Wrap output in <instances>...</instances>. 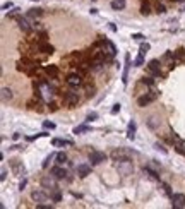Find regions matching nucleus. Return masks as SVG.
<instances>
[{
    "mask_svg": "<svg viewBox=\"0 0 185 209\" xmlns=\"http://www.w3.org/2000/svg\"><path fill=\"white\" fill-rule=\"evenodd\" d=\"M115 168L120 175H132V171H134V163H132V159L130 158H122V159H115Z\"/></svg>",
    "mask_w": 185,
    "mask_h": 209,
    "instance_id": "obj_1",
    "label": "nucleus"
},
{
    "mask_svg": "<svg viewBox=\"0 0 185 209\" xmlns=\"http://www.w3.org/2000/svg\"><path fill=\"white\" fill-rule=\"evenodd\" d=\"M156 98H158V93H156V91H146V93L137 100V105H139L141 108H144V106H147L149 103L156 101Z\"/></svg>",
    "mask_w": 185,
    "mask_h": 209,
    "instance_id": "obj_2",
    "label": "nucleus"
},
{
    "mask_svg": "<svg viewBox=\"0 0 185 209\" xmlns=\"http://www.w3.org/2000/svg\"><path fill=\"white\" fill-rule=\"evenodd\" d=\"M147 70L151 72V76L153 77H163V74H161V60H151L149 63H147Z\"/></svg>",
    "mask_w": 185,
    "mask_h": 209,
    "instance_id": "obj_3",
    "label": "nucleus"
},
{
    "mask_svg": "<svg viewBox=\"0 0 185 209\" xmlns=\"http://www.w3.org/2000/svg\"><path fill=\"white\" fill-rule=\"evenodd\" d=\"M170 139H171V142H173V148H175L176 153H178V154H185V141L180 139L175 132H171Z\"/></svg>",
    "mask_w": 185,
    "mask_h": 209,
    "instance_id": "obj_4",
    "label": "nucleus"
},
{
    "mask_svg": "<svg viewBox=\"0 0 185 209\" xmlns=\"http://www.w3.org/2000/svg\"><path fill=\"white\" fill-rule=\"evenodd\" d=\"M65 82H67L70 88H79V86L82 84V76L77 74V72H76V74H69L67 79H65Z\"/></svg>",
    "mask_w": 185,
    "mask_h": 209,
    "instance_id": "obj_5",
    "label": "nucleus"
},
{
    "mask_svg": "<svg viewBox=\"0 0 185 209\" xmlns=\"http://www.w3.org/2000/svg\"><path fill=\"white\" fill-rule=\"evenodd\" d=\"M106 154L105 153H101V151H93L91 154H89V161H91V165H99V163H103V161H106Z\"/></svg>",
    "mask_w": 185,
    "mask_h": 209,
    "instance_id": "obj_6",
    "label": "nucleus"
},
{
    "mask_svg": "<svg viewBox=\"0 0 185 209\" xmlns=\"http://www.w3.org/2000/svg\"><path fill=\"white\" fill-rule=\"evenodd\" d=\"M64 101H65V105H69V106H76V105L79 103L77 93H74V91H65V94H64Z\"/></svg>",
    "mask_w": 185,
    "mask_h": 209,
    "instance_id": "obj_7",
    "label": "nucleus"
},
{
    "mask_svg": "<svg viewBox=\"0 0 185 209\" xmlns=\"http://www.w3.org/2000/svg\"><path fill=\"white\" fill-rule=\"evenodd\" d=\"M170 199H171V206H173L175 209L185 208V195L184 194H173Z\"/></svg>",
    "mask_w": 185,
    "mask_h": 209,
    "instance_id": "obj_8",
    "label": "nucleus"
},
{
    "mask_svg": "<svg viewBox=\"0 0 185 209\" xmlns=\"http://www.w3.org/2000/svg\"><path fill=\"white\" fill-rule=\"evenodd\" d=\"M36 50L41 51V53H45V55H51L53 53V46L50 45V43H46V41H36Z\"/></svg>",
    "mask_w": 185,
    "mask_h": 209,
    "instance_id": "obj_9",
    "label": "nucleus"
},
{
    "mask_svg": "<svg viewBox=\"0 0 185 209\" xmlns=\"http://www.w3.org/2000/svg\"><path fill=\"white\" fill-rule=\"evenodd\" d=\"M31 197L34 202H38V204H43V202H46L48 200V195L43 192V190H34L33 194H31Z\"/></svg>",
    "mask_w": 185,
    "mask_h": 209,
    "instance_id": "obj_10",
    "label": "nucleus"
},
{
    "mask_svg": "<svg viewBox=\"0 0 185 209\" xmlns=\"http://www.w3.org/2000/svg\"><path fill=\"white\" fill-rule=\"evenodd\" d=\"M50 173H51V175H53V177H55L57 180L65 178V177H67V170H65V168H62V165H59V166H53Z\"/></svg>",
    "mask_w": 185,
    "mask_h": 209,
    "instance_id": "obj_11",
    "label": "nucleus"
},
{
    "mask_svg": "<svg viewBox=\"0 0 185 209\" xmlns=\"http://www.w3.org/2000/svg\"><path fill=\"white\" fill-rule=\"evenodd\" d=\"M17 22H19V29L24 31V33H29V31L33 29V24H31L26 17H17Z\"/></svg>",
    "mask_w": 185,
    "mask_h": 209,
    "instance_id": "obj_12",
    "label": "nucleus"
},
{
    "mask_svg": "<svg viewBox=\"0 0 185 209\" xmlns=\"http://www.w3.org/2000/svg\"><path fill=\"white\" fill-rule=\"evenodd\" d=\"M41 185H43L45 189H50V190L57 189V183H55V177H53V175H51V177H45V178L41 180Z\"/></svg>",
    "mask_w": 185,
    "mask_h": 209,
    "instance_id": "obj_13",
    "label": "nucleus"
},
{
    "mask_svg": "<svg viewBox=\"0 0 185 209\" xmlns=\"http://www.w3.org/2000/svg\"><path fill=\"white\" fill-rule=\"evenodd\" d=\"M111 158H113V159L130 158V151H127V149H115L113 153H111Z\"/></svg>",
    "mask_w": 185,
    "mask_h": 209,
    "instance_id": "obj_14",
    "label": "nucleus"
},
{
    "mask_svg": "<svg viewBox=\"0 0 185 209\" xmlns=\"http://www.w3.org/2000/svg\"><path fill=\"white\" fill-rule=\"evenodd\" d=\"M77 175L81 177V178L91 175V166H89V165H79L77 166Z\"/></svg>",
    "mask_w": 185,
    "mask_h": 209,
    "instance_id": "obj_15",
    "label": "nucleus"
},
{
    "mask_svg": "<svg viewBox=\"0 0 185 209\" xmlns=\"http://www.w3.org/2000/svg\"><path fill=\"white\" fill-rule=\"evenodd\" d=\"M129 67H130V55L127 53L125 55V70H124V76H122V82L127 84V81H129Z\"/></svg>",
    "mask_w": 185,
    "mask_h": 209,
    "instance_id": "obj_16",
    "label": "nucleus"
},
{
    "mask_svg": "<svg viewBox=\"0 0 185 209\" xmlns=\"http://www.w3.org/2000/svg\"><path fill=\"white\" fill-rule=\"evenodd\" d=\"M51 146H53V148H64V146H72V141H67V139H53V141H51Z\"/></svg>",
    "mask_w": 185,
    "mask_h": 209,
    "instance_id": "obj_17",
    "label": "nucleus"
},
{
    "mask_svg": "<svg viewBox=\"0 0 185 209\" xmlns=\"http://www.w3.org/2000/svg\"><path fill=\"white\" fill-rule=\"evenodd\" d=\"M45 72L48 74L51 79H55V77L59 76V67H57V65H46V67H45Z\"/></svg>",
    "mask_w": 185,
    "mask_h": 209,
    "instance_id": "obj_18",
    "label": "nucleus"
},
{
    "mask_svg": "<svg viewBox=\"0 0 185 209\" xmlns=\"http://www.w3.org/2000/svg\"><path fill=\"white\" fill-rule=\"evenodd\" d=\"M127 137L130 141H134L136 139V122L132 120L130 123H129V130H127Z\"/></svg>",
    "mask_w": 185,
    "mask_h": 209,
    "instance_id": "obj_19",
    "label": "nucleus"
},
{
    "mask_svg": "<svg viewBox=\"0 0 185 209\" xmlns=\"http://www.w3.org/2000/svg\"><path fill=\"white\" fill-rule=\"evenodd\" d=\"M111 9L113 10L125 9V0H111Z\"/></svg>",
    "mask_w": 185,
    "mask_h": 209,
    "instance_id": "obj_20",
    "label": "nucleus"
},
{
    "mask_svg": "<svg viewBox=\"0 0 185 209\" xmlns=\"http://www.w3.org/2000/svg\"><path fill=\"white\" fill-rule=\"evenodd\" d=\"M159 123H161V122H159V118H158V117H151V118L147 120V127H149V129H158V127H159Z\"/></svg>",
    "mask_w": 185,
    "mask_h": 209,
    "instance_id": "obj_21",
    "label": "nucleus"
},
{
    "mask_svg": "<svg viewBox=\"0 0 185 209\" xmlns=\"http://www.w3.org/2000/svg\"><path fill=\"white\" fill-rule=\"evenodd\" d=\"M50 197H51V200H55V202H60V200H62V194H60L59 187L53 189V190H50Z\"/></svg>",
    "mask_w": 185,
    "mask_h": 209,
    "instance_id": "obj_22",
    "label": "nucleus"
},
{
    "mask_svg": "<svg viewBox=\"0 0 185 209\" xmlns=\"http://www.w3.org/2000/svg\"><path fill=\"white\" fill-rule=\"evenodd\" d=\"M2 100L4 101H10L12 100V91L9 88H2Z\"/></svg>",
    "mask_w": 185,
    "mask_h": 209,
    "instance_id": "obj_23",
    "label": "nucleus"
},
{
    "mask_svg": "<svg viewBox=\"0 0 185 209\" xmlns=\"http://www.w3.org/2000/svg\"><path fill=\"white\" fill-rule=\"evenodd\" d=\"M43 16V9H29L28 10V17H41Z\"/></svg>",
    "mask_w": 185,
    "mask_h": 209,
    "instance_id": "obj_24",
    "label": "nucleus"
},
{
    "mask_svg": "<svg viewBox=\"0 0 185 209\" xmlns=\"http://www.w3.org/2000/svg\"><path fill=\"white\" fill-rule=\"evenodd\" d=\"M55 159H57V165H65L67 163V154L65 153H59L55 156Z\"/></svg>",
    "mask_w": 185,
    "mask_h": 209,
    "instance_id": "obj_25",
    "label": "nucleus"
},
{
    "mask_svg": "<svg viewBox=\"0 0 185 209\" xmlns=\"http://www.w3.org/2000/svg\"><path fill=\"white\" fill-rule=\"evenodd\" d=\"M144 171H146V173H147V175H149V177H151V178H154V180H159V175L156 173L154 170H151V168H149V166H146V168H144Z\"/></svg>",
    "mask_w": 185,
    "mask_h": 209,
    "instance_id": "obj_26",
    "label": "nucleus"
},
{
    "mask_svg": "<svg viewBox=\"0 0 185 209\" xmlns=\"http://www.w3.org/2000/svg\"><path fill=\"white\" fill-rule=\"evenodd\" d=\"M84 132H89V127L88 125H79L74 129V134H84Z\"/></svg>",
    "mask_w": 185,
    "mask_h": 209,
    "instance_id": "obj_27",
    "label": "nucleus"
},
{
    "mask_svg": "<svg viewBox=\"0 0 185 209\" xmlns=\"http://www.w3.org/2000/svg\"><path fill=\"white\" fill-rule=\"evenodd\" d=\"M134 65H136V67L144 65V55H142V53H139V55H137V58L134 60Z\"/></svg>",
    "mask_w": 185,
    "mask_h": 209,
    "instance_id": "obj_28",
    "label": "nucleus"
},
{
    "mask_svg": "<svg viewBox=\"0 0 185 209\" xmlns=\"http://www.w3.org/2000/svg\"><path fill=\"white\" fill-rule=\"evenodd\" d=\"M185 57V50L184 48H178V50L175 51V60H182Z\"/></svg>",
    "mask_w": 185,
    "mask_h": 209,
    "instance_id": "obj_29",
    "label": "nucleus"
},
{
    "mask_svg": "<svg viewBox=\"0 0 185 209\" xmlns=\"http://www.w3.org/2000/svg\"><path fill=\"white\" fill-rule=\"evenodd\" d=\"M142 84H144V86H149V88H153V84H154V77H144V79H142Z\"/></svg>",
    "mask_w": 185,
    "mask_h": 209,
    "instance_id": "obj_30",
    "label": "nucleus"
},
{
    "mask_svg": "<svg viewBox=\"0 0 185 209\" xmlns=\"http://www.w3.org/2000/svg\"><path fill=\"white\" fill-rule=\"evenodd\" d=\"M141 14H142V16H149V14H151V7H149V5H142V7H141Z\"/></svg>",
    "mask_w": 185,
    "mask_h": 209,
    "instance_id": "obj_31",
    "label": "nucleus"
},
{
    "mask_svg": "<svg viewBox=\"0 0 185 209\" xmlns=\"http://www.w3.org/2000/svg\"><path fill=\"white\" fill-rule=\"evenodd\" d=\"M149 48H151V46H149V43H142V45H141V51H139V53L146 55L147 51H149Z\"/></svg>",
    "mask_w": 185,
    "mask_h": 209,
    "instance_id": "obj_32",
    "label": "nucleus"
},
{
    "mask_svg": "<svg viewBox=\"0 0 185 209\" xmlns=\"http://www.w3.org/2000/svg\"><path fill=\"white\" fill-rule=\"evenodd\" d=\"M154 148H156V149H158V151H161L163 154H168V149H166V148H165V146H163V144H159V142H156V144H154Z\"/></svg>",
    "mask_w": 185,
    "mask_h": 209,
    "instance_id": "obj_33",
    "label": "nucleus"
},
{
    "mask_svg": "<svg viewBox=\"0 0 185 209\" xmlns=\"http://www.w3.org/2000/svg\"><path fill=\"white\" fill-rule=\"evenodd\" d=\"M43 127H45V129L53 130V129H55V123H53V122H48V120H46V122H43Z\"/></svg>",
    "mask_w": 185,
    "mask_h": 209,
    "instance_id": "obj_34",
    "label": "nucleus"
},
{
    "mask_svg": "<svg viewBox=\"0 0 185 209\" xmlns=\"http://www.w3.org/2000/svg\"><path fill=\"white\" fill-rule=\"evenodd\" d=\"M156 12H158V14H165L166 12L165 5H163V4H158V5H156Z\"/></svg>",
    "mask_w": 185,
    "mask_h": 209,
    "instance_id": "obj_35",
    "label": "nucleus"
},
{
    "mask_svg": "<svg viewBox=\"0 0 185 209\" xmlns=\"http://www.w3.org/2000/svg\"><path fill=\"white\" fill-rule=\"evenodd\" d=\"M55 156H57V154H50L48 158H46L45 161H43V168H46V166H48V163H50V159H53Z\"/></svg>",
    "mask_w": 185,
    "mask_h": 209,
    "instance_id": "obj_36",
    "label": "nucleus"
},
{
    "mask_svg": "<svg viewBox=\"0 0 185 209\" xmlns=\"http://www.w3.org/2000/svg\"><path fill=\"white\" fill-rule=\"evenodd\" d=\"M163 190H165V194H166V195H170V197L173 195V194H171V190H170V185H166V183H163Z\"/></svg>",
    "mask_w": 185,
    "mask_h": 209,
    "instance_id": "obj_37",
    "label": "nucleus"
},
{
    "mask_svg": "<svg viewBox=\"0 0 185 209\" xmlns=\"http://www.w3.org/2000/svg\"><path fill=\"white\" fill-rule=\"evenodd\" d=\"M132 38H134V40H137V41H141V40H144V34H141V33H134V34H132Z\"/></svg>",
    "mask_w": 185,
    "mask_h": 209,
    "instance_id": "obj_38",
    "label": "nucleus"
},
{
    "mask_svg": "<svg viewBox=\"0 0 185 209\" xmlns=\"http://www.w3.org/2000/svg\"><path fill=\"white\" fill-rule=\"evenodd\" d=\"M46 106H48L50 111H55V110H57V105H55L53 101H48V105H46Z\"/></svg>",
    "mask_w": 185,
    "mask_h": 209,
    "instance_id": "obj_39",
    "label": "nucleus"
},
{
    "mask_svg": "<svg viewBox=\"0 0 185 209\" xmlns=\"http://www.w3.org/2000/svg\"><path fill=\"white\" fill-rule=\"evenodd\" d=\"M94 118H98V113H94V111H93V113H89V115H88L86 122H89V120H94Z\"/></svg>",
    "mask_w": 185,
    "mask_h": 209,
    "instance_id": "obj_40",
    "label": "nucleus"
},
{
    "mask_svg": "<svg viewBox=\"0 0 185 209\" xmlns=\"http://www.w3.org/2000/svg\"><path fill=\"white\" fill-rule=\"evenodd\" d=\"M120 111V105H113V108H111V113L115 115V113H118Z\"/></svg>",
    "mask_w": 185,
    "mask_h": 209,
    "instance_id": "obj_41",
    "label": "nucleus"
},
{
    "mask_svg": "<svg viewBox=\"0 0 185 209\" xmlns=\"http://www.w3.org/2000/svg\"><path fill=\"white\" fill-rule=\"evenodd\" d=\"M2 9H4V10L12 9V2H7V4H4V5H2Z\"/></svg>",
    "mask_w": 185,
    "mask_h": 209,
    "instance_id": "obj_42",
    "label": "nucleus"
},
{
    "mask_svg": "<svg viewBox=\"0 0 185 209\" xmlns=\"http://www.w3.org/2000/svg\"><path fill=\"white\" fill-rule=\"evenodd\" d=\"M17 12H19V9H14V10L9 14V17H16V16H17Z\"/></svg>",
    "mask_w": 185,
    "mask_h": 209,
    "instance_id": "obj_43",
    "label": "nucleus"
},
{
    "mask_svg": "<svg viewBox=\"0 0 185 209\" xmlns=\"http://www.w3.org/2000/svg\"><path fill=\"white\" fill-rule=\"evenodd\" d=\"M26 183H28V182H26V180H22V182H21V183H19V189L22 190V189H24V187H26Z\"/></svg>",
    "mask_w": 185,
    "mask_h": 209,
    "instance_id": "obj_44",
    "label": "nucleus"
},
{
    "mask_svg": "<svg viewBox=\"0 0 185 209\" xmlns=\"http://www.w3.org/2000/svg\"><path fill=\"white\" fill-rule=\"evenodd\" d=\"M5 177H7V171H5V170H2V175H0V178L5 180Z\"/></svg>",
    "mask_w": 185,
    "mask_h": 209,
    "instance_id": "obj_45",
    "label": "nucleus"
},
{
    "mask_svg": "<svg viewBox=\"0 0 185 209\" xmlns=\"http://www.w3.org/2000/svg\"><path fill=\"white\" fill-rule=\"evenodd\" d=\"M175 2H185V0H175Z\"/></svg>",
    "mask_w": 185,
    "mask_h": 209,
    "instance_id": "obj_46",
    "label": "nucleus"
}]
</instances>
